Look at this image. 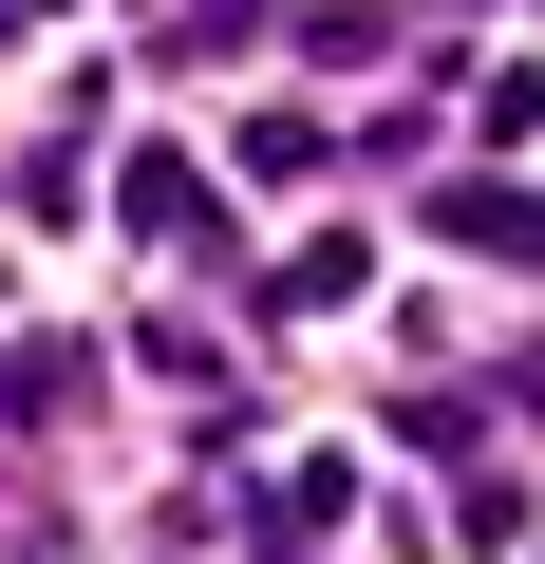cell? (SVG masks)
Listing matches in <instances>:
<instances>
[{
    "instance_id": "7a4b0ae2",
    "label": "cell",
    "mask_w": 545,
    "mask_h": 564,
    "mask_svg": "<svg viewBox=\"0 0 545 564\" xmlns=\"http://www.w3.org/2000/svg\"><path fill=\"white\" fill-rule=\"evenodd\" d=\"M339 508H358V470H339V452H302V470H263V527H283V545H320Z\"/></svg>"
},
{
    "instance_id": "3957f363",
    "label": "cell",
    "mask_w": 545,
    "mask_h": 564,
    "mask_svg": "<svg viewBox=\"0 0 545 564\" xmlns=\"http://www.w3.org/2000/svg\"><path fill=\"white\" fill-rule=\"evenodd\" d=\"M151 245H207V170H170V151H132V188H113Z\"/></svg>"
},
{
    "instance_id": "6da1fadb",
    "label": "cell",
    "mask_w": 545,
    "mask_h": 564,
    "mask_svg": "<svg viewBox=\"0 0 545 564\" xmlns=\"http://www.w3.org/2000/svg\"><path fill=\"white\" fill-rule=\"evenodd\" d=\"M433 226L489 245V263H545V188H433Z\"/></svg>"
}]
</instances>
